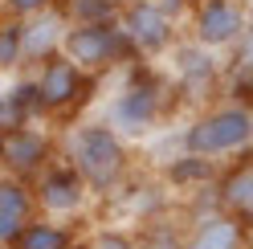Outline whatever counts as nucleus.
Instances as JSON below:
<instances>
[{
  "mask_svg": "<svg viewBox=\"0 0 253 249\" xmlns=\"http://www.w3.org/2000/svg\"><path fill=\"white\" fill-rule=\"evenodd\" d=\"M57 143H61V160L86 180V188L98 200L119 196L126 188V180H131V172H135L131 143L106 119L66 123V127H57Z\"/></svg>",
  "mask_w": 253,
  "mask_h": 249,
  "instance_id": "nucleus-1",
  "label": "nucleus"
},
{
  "mask_svg": "<svg viewBox=\"0 0 253 249\" xmlns=\"http://www.w3.org/2000/svg\"><path fill=\"white\" fill-rule=\"evenodd\" d=\"M171 102H176V86H171L164 74L131 70V78L106 98L98 119H106L126 143H135V139H147V135L160 131V123L168 119Z\"/></svg>",
  "mask_w": 253,
  "mask_h": 249,
  "instance_id": "nucleus-2",
  "label": "nucleus"
},
{
  "mask_svg": "<svg viewBox=\"0 0 253 249\" xmlns=\"http://www.w3.org/2000/svg\"><path fill=\"white\" fill-rule=\"evenodd\" d=\"M180 151L200 155V160H229V155H249L253 151V106L241 98L212 102L188 119L180 131Z\"/></svg>",
  "mask_w": 253,
  "mask_h": 249,
  "instance_id": "nucleus-3",
  "label": "nucleus"
},
{
  "mask_svg": "<svg viewBox=\"0 0 253 249\" xmlns=\"http://www.w3.org/2000/svg\"><path fill=\"white\" fill-rule=\"evenodd\" d=\"M29 74V82H33V94H37V111L45 123H74L78 111L86 106V94L94 90V82L98 78H90L74 66L70 57H49V61H41V66L33 70H25Z\"/></svg>",
  "mask_w": 253,
  "mask_h": 249,
  "instance_id": "nucleus-4",
  "label": "nucleus"
},
{
  "mask_svg": "<svg viewBox=\"0 0 253 249\" xmlns=\"http://www.w3.org/2000/svg\"><path fill=\"white\" fill-rule=\"evenodd\" d=\"M61 57H70L90 78H102L126 61H135V49L123 37L119 21H70L66 37H61Z\"/></svg>",
  "mask_w": 253,
  "mask_h": 249,
  "instance_id": "nucleus-5",
  "label": "nucleus"
},
{
  "mask_svg": "<svg viewBox=\"0 0 253 249\" xmlns=\"http://www.w3.org/2000/svg\"><path fill=\"white\" fill-rule=\"evenodd\" d=\"M115 21L123 29V37L131 41L139 61H164L180 45V21L160 0H126Z\"/></svg>",
  "mask_w": 253,
  "mask_h": 249,
  "instance_id": "nucleus-6",
  "label": "nucleus"
},
{
  "mask_svg": "<svg viewBox=\"0 0 253 249\" xmlns=\"http://www.w3.org/2000/svg\"><path fill=\"white\" fill-rule=\"evenodd\" d=\"M61 155L53 123H17L0 131V172L33 184L45 167Z\"/></svg>",
  "mask_w": 253,
  "mask_h": 249,
  "instance_id": "nucleus-7",
  "label": "nucleus"
},
{
  "mask_svg": "<svg viewBox=\"0 0 253 249\" xmlns=\"http://www.w3.org/2000/svg\"><path fill=\"white\" fill-rule=\"evenodd\" d=\"M253 29L249 4L245 0H192L188 12V41H196L200 49H237L241 37Z\"/></svg>",
  "mask_w": 253,
  "mask_h": 249,
  "instance_id": "nucleus-8",
  "label": "nucleus"
},
{
  "mask_svg": "<svg viewBox=\"0 0 253 249\" xmlns=\"http://www.w3.org/2000/svg\"><path fill=\"white\" fill-rule=\"evenodd\" d=\"M33 200H37L41 216H53V221H86L98 196H94L86 188V180L57 155V160L33 180Z\"/></svg>",
  "mask_w": 253,
  "mask_h": 249,
  "instance_id": "nucleus-9",
  "label": "nucleus"
},
{
  "mask_svg": "<svg viewBox=\"0 0 253 249\" xmlns=\"http://www.w3.org/2000/svg\"><path fill=\"white\" fill-rule=\"evenodd\" d=\"M168 82L176 86V94L188 102H204L220 94V82H225V70L212 49H200L196 41H180L176 49L168 53Z\"/></svg>",
  "mask_w": 253,
  "mask_h": 249,
  "instance_id": "nucleus-10",
  "label": "nucleus"
},
{
  "mask_svg": "<svg viewBox=\"0 0 253 249\" xmlns=\"http://www.w3.org/2000/svg\"><path fill=\"white\" fill-rule=\"evenodd\" d=\"M33 216H37L33 184L0 172V249H8L12 241H17V233L33 221Z\"/></svg>",
  "mask_w": 253,
  "mask_h": 249,
  "instance_id": "nucleus-11",
  "label": "nucleus"
},
{
  "mask_svg": "<svg viewBox=\"0 0 253 249\" xmlns=\"http://www.w3.org/2000/svg\"><path fill=\"white\" fill-rule=\"evenodd\" d=\"M216 208L237 216L245 229L253 225V155H241L216 176Z\"/></svg>",
  "mask_w": 253,
  "mask_h": 249,
  "instance_id": "nucleus-12",
  "label": "nucleus"
},
{
  "mask_svg": "<svg viewBox=\"0 0 253 249\" xmlns=\"http://www.w3.org/2000/svg\"><path fill=\"white\" fill-rule=\"evenodd\" d=\"M245 241H249L245 225L220 208L200 212L184 233V249H245Z\"/></svg>",
  "mask_w": 253,
  "mask_h": 249,
  "instance_id": "nucleus-13",
  "label": "nucleus"
},
{
  "mask_svg": "<svg viewBox=\"0 0 253 249\" xmlns=\"http://www.w3.org/2000/svg\"><path fill=\"white\" fill-rule=\"evenodd\" d=\"M66 12L61 8H49L33 21H21V45H25V70L41 66L61 53V37H66Z\"/></svg>",
  "mask_w": 253,
  "mask_h": 249,
  "instance_id": "nucleus-14",
  "label": "nucleus"
},
{
  "mask_svg": "<svg viewBox=\"0 0 253 249\" xmlns=\"http://www.w3.org/2000/svg\"><path fill=\"white\" fill-rule=\"evenodd\" d=\"M82 221H53V216H33L21 233L17 241H12L8 249H74L86 241V229H78Z\"/></svg>",
  "mask_w": 253,
  "mask_h": 249,
  "instance_id": "nucleus-15",
  "label": "nucleus"
},
{
  "mask_svg": "<svg viewBox=\"0 0 253 249\" xmlns=\"http://www.w3.org/2000/svg\"><path fill=\"white\" fill-rule=\"evenodd\" d=\"M139 245L143 249H184V233L171 221H164V216H151L139 229Z\"/></svg>",
  "mask_w": 253,
  "mask_h": 249,
  "instance_id": "nucleus-16",
  "label": "nucleus"
},
{
  "mask_svg": "<svg viewBox=\"0 0 253 249\" xmlns=\"http://www.w3.org/2000/svg\"><path fill=\"white\" fill-rule=\"evenodd\" d=\"M86 249H143V245H139V233L135 229L98 225V229H86Z\"/></svg>",
  "mask_w": 253,
  "mask_h": 249,
  "instance_id": "nucleus-17",
  "label": "nucleus"
},
{
  "mask_svg": "<svg viewBox=\"0 0 253 249\" xmlns=\"http://www.w3.org/2000/svg\"><path fill=\"white\" fill-rule=\"evenodd\" d=\"M0 70H4V74H25L21 21H4V29H0Z\"/></svg>",
  "mask_w": 253,
  "mask_h": 249,
  "instance_id": "nucleus-18",
  "label": "nucleus"
},
{
  "mask_svg": "<svg viewBox=\"0 0 253 249\" xmlns=\"http://www.w3.org/2000/svg\"><path fill=\"white\" fill-rule=\"evenodd\" d=\"M61 0H0V8H4L8 21H33V17H41V12H49Z\"/></svg>",
  "mask_w": 253,
  "mask_h": 249,
  "instance_id": "nucleus-19",
  "label": "nucleus"
},
{
  "mask_svg": "<svg viewBox=\"0 0 253 249\" xmlns=\"http://www.w3.org/2000/svg\"><path fill=\"white\" fill-rule=\"evenodd\" d=\"M8 86H12V74L0 70V131L8 127Z\"/></svg>",
  "mask_w": 253,
  "mask_h": 249,
  "instance_id": "nucleus-20",
  "label": "nucleus"
},
{
  "mask_svg": "<svg viewBox=\"0 0 253 249\" xmlns=\"http://www.w3.org/2000/svg\"><path fill=\"white\" fill-rule=\"evenodd\" d=\"M4 21H8V17H4V8H0V29H4Z\"/></svg>",
  "mask_w": 253,
  "mask_h": 249,
  "instance_id": "nucleus-21",
  "label": "nucleus"
},
{
  "mask_svg": "<svg viewBox=\"0 0 253 249\" xmlns=\"http://www.w3.org/2000/svg\"><path fill=\"white\" fill-rule=\"evenodd\" d=\"M245 4H249V21H253V0H245Z\"/></svg>",
  "mask_w": 253,
  "mask_h": 249,
  "instance_id": "nucleus-22",
  "label": "nucleus"
},
{
  "mask_svg": "<svg viewBox=\"0 0 253 249\" xmlns=\"http://www.w3.org/2000/svg\"><path fill=\"white\" fill-rule=\"evenodd\" d=\"M245 249H253V237H249V241H245Z\"/></svg>",
  "mask_w": 253,
  "mask_h": 249,
  "instance_id": "nucleus-23",
  "label": "nucleus"
},
{
  "mask_svg": "<svg viewBox=\"0 0 253 249\" xmlns=\"http://www.w3.org/2000/svg\"><path fill=\"white\" fill-rule=\"evenodd\" d=\"M74 249H86V241H82V245H74Z\"/></svg>",
  "mask_w": 253,
  "mask_h": 249,
  "instance_id": "nucleus-24",
  "label": "nucleus"
}]
</instances>
